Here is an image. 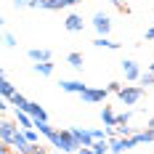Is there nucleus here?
Masks as SVG:
<instances>
[{"mask_svg": "<svg viewBox=\"0 0 154 154\" xmlns=\"http://www.w3.org/2000/svg\"><path fill=\"white\" fill-rule=\"evenodd\" d=\"M51 143H53V149H61V152H80V143H77V138L72 136L69 128L66 130H56Z\"/></svg>", "mask_w": 154, "mask_h": 154, "instance_id": "nucleus-1", "label": "nucleus"}, {"mask_svg": "<svg viewBox=\"0 0 154 154\" xmlns=\"http://www.w3.org/2000/svg\"><path fill=\"white\" fill-rule=\"evenodd\" d=\"M82 0H29V8H43V11H61V8H72Z\"/></svg>", "mask_w": 154, "mask_h": 154, "instance_id": "nucleus-2", "label": "nucleus"}, {"mask_svg": "<svg viewBox=\"0 0 154 154\" xmlns=\"http://www.w3.org/2000/svg\"><path fill=\"white\" fill-rule=\"evenodd\" d=\"M117 96H120V101H122L125 106H136L143 98V85H125Z\"/></svg>", "mask_w": 154, "mask_h": 154, "instance_id": "nucleus-3", "label": "nucleus"}, {"mask_svg": "<svg viewBox=\"0 0 154 154\" xmlns=\"http://www.w3.org/2000/svg\"><path fill=\"white\" fill-rule=\"evenodd\" d=\"M11 149H16V154H35V143H29V138H27V133L19 128V133L14 136V141H11Z\"/></svg>", "mask_w": 154, "mask_h": 154, "instance_id": "nucleus-4", "label": "nucleus"}, {"mask_svg": "<svg viewBox=\"0 0 154 154\" xmlns=\"http://www.w3.org/2000/svg\"><path fill=\"white\" fill-rule=\"evenodd\" d=\"M93 29L98 32V37H109V32H112V19L106 14H101V11H96L93 14Z\"/></svg>", "mask_w": 154, "mask_h": 154, "instance_id": "nucleus-5", "label": "nucleus"}, {"mask_svg": "<svg viewBox=\"0 0 154 154\" xmlns=\"http://www.w3.org/2000/svg\"><path fill=\"white\" fill-rule=\"evenodd\" d=\"M136 143H133V138L130 136H112L109 138V152H114V154H122L128 152V149H133Z\"/></svg>", "mask_w": 154, "mask_h": 154, "instance_id": "nucleus-6", "label": "nucleus"}, {"mask_svg": "<svg viewBox=\"0 0 154 154\" xmlns=\"http://www.w3.org/2000/svg\"><path fill=\"white\" fill-rule=\"evenodd\" d=\"M19 133V125L11 122V120H0V143H8L11 146V141L14 136Z\"/></svg>", "mask_w": 154, "mask_h": 154, "instance_id": "nucleus-7", "label": "nucleus"}, {"mask_svg": "<svg viewBox=\"0 0 154 154\" xmlns=\"http://www.w3.org/2000/svg\"><path fill=\"white\" fill-rule=\"evenodd\" d=\"M109 96L106 88H85V93H82V101L85 104H98V101H104Z\"/></svg>", "mask_w": 154, "mask_h": 154, "instance_id": "nucleus-8", "label": "nucleus"}, {"mask_svg": "<svg viewBox=\"0 0 154 154\" xmlns=\"http://www.w3.org/2000/svg\"><path fill=\"white\" fill-rule=\"evenodd\" d=\"M122 72H125V80L128 82H138L141 80V69H138V64L133 61V59H125L122 61Z\"/></svg>", "mask_w": 154, "mask_h": 154, "instance_id": "nucleus-9", "label": "nucleus"}, {"mask_svg": "<svg viewBox=\"0 0 154 154\" xmlns=\"http://www.w3.org/2000/svg\"><path fill=\"white\" fill-rule=\"evenodd\" d=\"M69 130H72V136L77 138L80 149H82V146H93V143H96V141H93V133L88 130V128H69Z\"/></svg>", "mask_w": 154, "mask_h": 154, "instance_id": "nucleus-10", "label": "nucleus"}, {"mask_svg": "<svg viewBox=\"0 0 154 154\" xmlns=\"http://www.w3.org/2000/svg\"><path fill=\"white\" fill-rule=\"evenodd\" d=\"M59 85H61L64 93H77V96H82L85 88H88V85H85V82H80V80H61Z\"/></svg>", "mask_w": 154, "mask_h": 154, "instance_id": "nucleus-11", "label": "nucleus"}, {"mask_svg": "<svg viewBox=\"0 0 154 154\" xmlns=\"http://www.w3.org/2000/svg\"><path fill=\"white\" fill-rule=\"evenodd\" d=\"M64 27H66L69 32H82L85 21H82V16H80V14H69L66 19H64Z\"/></svg>", "mask_w": 154, "mask_h": 154, "instance_id": "nucleus-12", "label": "nucleus"}, {"mask_svg": "<svg viewBox=\"0 0 154 154\" xmlns=\"http://www.w3.org/2000/svg\"><path fill=\"white\" fill-rule=\"evenodd\" d=\"M0 96H3V101H11V98L16 96V88L11 85V80H8L5 75H3V80H0Z\"/></svg>", "mask_w": 154, "mask_h": 154, "instance_id": "nucleus-13", "label": "nucleus"}, {"mask_svg": "<svg viewBox=\"0 0 154 154\" xmlns=\"http://www.w3.org/2000/svg\"><path fill=\"white\" fill-rule=\"evenodd\" d=\"M27 56H29L35 64H37V61H51V51H48V48H32Z\"/></svg>", "mask_w": 154, "mask_h": 154, "instance_id": "nucleus-14", "label": "nucleus"}, {"mask_svg": "<svg viewBox=\"0 0 154 154\" xmlns=\"http://www.w3.org/2000/svg\"><path fill=\"white\" fill-rule=\"evenodd\" d=\"M16 125H19L21 130H29V128H35V120H32L27 112H19V109H16Z\"/></svg>", "mask_w": 154, "mask_h": 154, "instance_id": "nucleus-15", "label": "nucleus"}, {"mask_svg": "<svg viewBox=\"0 0 154 154\" xmlns=\"http://www.w3.org/2000/svg\"><path fill=\"white\" fill-rule=\"evenodd\" d=\"M35 128H37V130H40V133H43V136H45L48 141L53 138V133H56V128L48 122V120H35Z\"/></svg>", "mask_w": 154, "mask_h": 154, "instance_id": "nucleus-16", "label": "nucleus"}, {"mask_svg": "<svg viewBox=\"0 0 154 154\" xmlns=\"http://www.w3.org/2000/svg\"><path fill=\"white\" fill-rule=\"evenodd\" d=\"M29 104H32V101H27V98H24L19 91H16V96L11 98V106H16L19 112H29Z\"/></svg>", "mask_w": 154, "mask_h": 154, "instance_id": "nucleus-17", "label": "nucleus"}, {"mask_svg": "<svg viewBox=\"0 0 154 154\" xmlns=\"http://www.w3.org/2000/svg\"><path fill=\"white\" fill-rule=\"evenodd\" d=\"M101 120H104L106 128H114V125H117V114L112 112V106H104V109H101Z\"/></svg>", "mask_w": 154, "mask_h": 154, "instance_id": "nucleus-18", "label": "nucleus"}, {"mask_svg": "<svg viewBox=\"0 0 154 154\" xmlns=\"http://www.w3.org/2000/svg\"><path fill=\"white\" fill-rule=\"evenodd\" d=\"M27 114H29L32 120H48V112L40 106V104H29V112H27Z\"/></svg>", "mask_w": 154, "mask_h": 154, "instance_id": "nucleus-19", "label": "nucleus"}, {"mask_svg": "<svg viewBox=\"0 0 154 154\" xmlns=\"http://www.w3.org/2000/svg\"><path fill=\"white\" fill-rule=\"evenodd\" d=\"M93 45H96V48H109V51H117V48H120V43L109 40V37H96V40H93Z\"/></svg>", "mask_w": 154, "mask_h": 154, "instance_id": "nucleus-20", "label": "nucleus"}, {"mask_svg": "<svg viewBox=\"0 0 154 154\" xmlns=\"http://www.w3.org/2000/svg\"><path fill=\"white\" fill-rule=\"evenodd\" d=\"M35 72L43 75V77H51V75H53V64H51V61H37V64H35Z\"/></svg>", "mask_w": 154, "mask_h": 154, "instance_id": "nucleus-21", "label": "nucleus"}, {"mask_svg": "<svg viewBox=\"0 0 154 154\" xmlns=\"http://www.w3.org/2000/svg\"><path fill=\"white\" fill-rule=\"evenodd\" d=\"M66 64H69L72 69H82V53H77V51H72V53L66 56Z\"/></svg>", "mask_w": 154, "mask_h": 154, "instance_id": "nucleus-22", "label": "nucleus"}, {"mask_svg": "<svg viewBox=\"0 0 154 154\" xmlns=\"http://www.w3.org/2000/svg\"><path fill=\"white\" fill-rule=\"evenodd\" d=\"M91 133H93V141H106V128H104V130H101V128H91Z\"/></svg>", "mask_w": 154, "mask_h": 154, "instance_id": "nucleus-23", "label": "nucleus"}, {"mask_svg": "<svg viewBox=\"0 0 154 154\" xmlns=\"http://www.w3.org/2000/svg\"><path fill=\"white\" fill-rule=\"evenodd\" d=\"M138 82H141V85H146V88H149V85H154V72H152V69H149V72H143Z\"/></svg>", "mask_w": 154, "mask_h": 154, "instance_id": "nucleus-24", "label": "nucleus"}, {"mask_svg": "<svg viewBox=\"0 0 154 154\" xmlns=\"http://www.w3.org/2000/svg\"><path fill=\"white\" fill-rule=\"evenodd\" d=\"M3 43H5V48H16V37L11 32H5V35H3Z\"/></svg>", "mask_w": 154, "mask_h": 154, "instance_id": "nucleus-25", "label": "nucleus"}, {"mask_svg": "<svg viewBox=\"0 0 154 154\" xmlns=\"http://www.w3.org/2000/svg\"><path fill=\"white\" fill-rule=\"evenodd\" d=\"M130 117H133V112H122V114H117V125H128V122H130Z\"/></svg>", "mask_w": 154, "mask_h": 154, "instance_id": "nucleus-26", "label": "nucleus"}, {"mask_svg": "<svg viewBox=\"0 0 154 154\" xmlns=\"http://www.w3.org/2000/svg\"><path fill=\"white\" fill-rule=\"evenodd\" d=\"M24 133H27V138H29V143H35V146H40V143H37V133H40V130H24Z\"/></svg>", "mask_w": 154, "mask_h": 154, "instance_id": "nucleus-27", "label": "nucleus"}, {"mask_svg": "<svg viewBox=\"0 0 154 154\" xmlns=\"http://www.w3.org/2000/svg\"><path fill=\"white\" fill-rule=\"evenodd\" d=\"M106 91H109V93H120V91H122V85H120V82H109Z\"/></svg>", "mask_w": 154, "mask_h": 154, "instance_id": "nucleus-28", "label": "nucleus"}, {"mask_svg": "<svg viewBox=\"0 0 154 154\" xmlns=\"http://www.w3.org/2000/svg\"><path fill=\"white\" fill-rule=\"evenodd\" d=\"M0 154H14V152H11V146H8V143H0Z\"/></svg>", "mask_w": 154, "mask_h": 154, "instance_id": "nucleus-29", "label": "nucleus"}, {"mask_svg": "<svg viewBox=\"0 0 154 154\" xmlns=\"http://www.w3.org/2000/svg\"><path fill=\"white\" fill-rule=\"evenodd\" d=\"M146 40H152V43H154V24L146 29Z\"/></svg>", "mask_w": 154, "mask_h": 154, "instance_id": "nucleus-30", "label": "nucleus"}, {"mask_svg": "<svg viewBox=\"0 0 154 154\" xmlns=\"http://www.w3.org/2000/svg\"><path fill=\"white\" fill-rule=\"evenodd\" d=\"M16 8H24V5H29V0H14Z\"/></svg>", "mask_w": 154, "mask_h": 154, "instance_id": "nucleus-31", "label": "nucleus"}, {"mask_svg": "<svg viewBox=\"0 0 154 154\" xmlns=\"http://www.w3.org/2000/svg\"><path fill=\"white\" fill-rule=\"evenodd\" d=\"M77 154H96V152H93L91 146H82V149H80V152H77Z\"/></svg>", "mask_w": 154, "mask_h": 154, "instance_id": "nucleus-32", "label": "nucleus"}, {"mask_svg": "<svg viewBox=\"0 0 154 154\" xmlns=\"http://www.w3.org/2000/svg\"><path fill=\"white\" fill-rule=\"evenodd\" d=\"M35 154H48V152L43 149V146H37V149H35Z\"/></svg>", "mask_w": 154, "mask_h": 154, "instance_id": "nucleus-33", "label": "nucleus"}, {"mask_svg": "<svg viewBox=\"0 0 154 154\" xmlns=\"http://www.w3.org/2000/svg\"><path fill=\"white\" fill-rule=\"evenodd\" d=\"M146 128H154V117H149V122H146Z\"/></svg>", "mask_w": 154, "mask_h": 154, "instance_id": "nucleus-34", "label": "nucleus"}, {"mask_svg": "<svg viewBox=\"0 0 154 154\" xmlns=\"http://www.w3.org/2000/svg\"><path fill=\"white\" fill-rule=\"evenodd\" d=\"M152 72H154V64H152Z\"/></svg>", "mask_w": 154, "mask_h": 154, "instance_id": "nucleus-35", "label": "nucleus"}]
</instances>
